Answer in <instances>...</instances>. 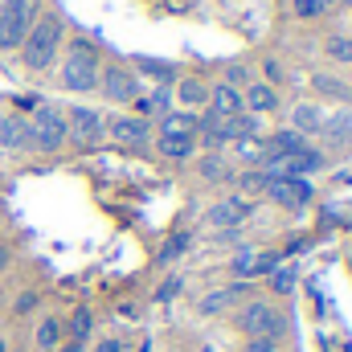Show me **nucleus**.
<instances>
[{"mask_svg": "<svg viewBox=\"0 0 352 352\" xmlns=\"http://www.w3.org/2000/svg\"><path fill=\"white\" fill-rule=\"evenodd\" d=\"M62 45H66V21L58 12H41L29 29V37L21 41L16 58H21V70L25 74H50L62 58Z\"/></svg>", "mask_w": 352, "mask_h": 352, "instance_id": "f257e3e1", "label": "nucleus"}, {"mask_svg": "<svg viewBox=\"0 0 352 352\" xmlns=\"http://www.w3.org/2000/svg\"><path fill=\"white\" fill-rule=\"evenodd\" d=\"M58 87L66 94H94L98 90V70H102V54L90 37H70L62 45L58 58Z\"/></svg>", "mask_w": 352, "mask_h": 352, "instance_id": "f03ea898", "label": "nucleus"}, {"mask_svg": "<svg viewBox=\"0 0 352 352\" xmlns=\"http://www.w3.org/2000/svg\"><path fill=\"white\" fill-rule=\"evenodd\" d=\"M230 320H234V332L246 340V336H283L287 332V311L274 303V299H263V295H254V299H242L234 311H230Z\"/></svg>", "mask_w": 352, "mask_h": 352, "instance_id": "7ed1b4c3", "label": "nucleus"}, {"mask_svg": "<svg viewBox=\"0 0 352 352\" xmlns=\"http://www.w3.org/2000/svg\"><path fill=\"white\" fill-rule=\"evenodd\" d=\"M37 16H41V0H0V54L21 50Z\"/></svg>", "mask_w": 352, "mask_h": 352, "instance_id": "20e7f679", "label": "nucleus"}, {"mask_svg": "<svg viewBox=\"0 0 352 352\" xmlns=\"http://www.w3.org/2000/svg\"><path fill=\"white\" fill-rule=\"evenodd\" d=\"M29 131H33V152H50V156L62 152L66 148V107H58V102L33 107Z\"/></svg>", "mask_w": 352, "mask_h": 352, "instance_id": "39448f33", "label": "nucleus"}, {"mask_svg": "<svg viewBox=\"0 0 352 352\" xmlns=\"http://www.w3.org/2000/svg\"><path fill=\"white\" fill-rule=\"evenodd\" d=\"M102 111L98 107H87V102H74V107H66V144H74V148H98L102 140H107V131H102Z\"/></svg>", "mask_w": 352, "mask_h": 352, "instance_id": "423d86ee", "label": "nucleus"}, {"mask_svg": "<svg viewBox=\"0 0 352 352\" xmlns=\"http://www.w3.org/2000/svg\"><path fill=\"white\" fill-rule=\"evenodd\" d=\"M98 94L111 102V107H131L140 98V74L123 62H102L98 70Z\"/></svg>", "mask_w": 352, "mask_h": 352, "instance_id": "0eeeda50", "label": "nucleus"}, {"mask_svg": "<svg viewBox=\"0 0 352 352\" xmlns=\"http://www.w3.org/2000/svg\"><path fill=\"white\" fill-rule=\"evenodd\" d=\"M102 131H107V140L111 144H119V148H131V152H144V148H152V123L148 119H140V115H127V111H115V115H107L102 119Z\"/></svg>", "mask_w": 352, "mask_h": 352, "instance_id": "6e6552de", "label": "nucleus"}, {"mask_svg": "<svg viewBox=\"0 0 352 352\" xmlns=\"http://www.w3.org/2000/svg\"><path fill=\"white\" fill-rule=\"evenodd\" d=\"M263 197L270 205H278V209H291V213H303L307 205H311V197H316V188H311V180H299V176H283V180H266Z\"/></svg>", "mask_w": 352, "mask_h": 352, "instance_id": "1a4fd4ad", "label": "nucleus"}, {"mask_svg": "<svg viewBox=\"0 0 352 352\" xmlns=\"http://www.w3.org/2000/svg\"><path fill=\"white\" fill-rule=\"evenodd\" d=\"M250 213H254V201L242 197V192H234V197H221L217 205L205 209V226L209 230H242V221Z\"/></svg>", "mask_w": 352, "mask_h": 352, "instance_id": "9d476101", "label": "nucleus"}, {"mask_svg": "<svg viewBox=\"0 0 352 352\" xmlns=\"http://www.w3.org/2000/svg\"><path fill=\"white\" fill-rule=\"evenodd\" d=\"M246 295H254V291H250V283H242V278H238V283H230V287H217V291L197 295V303H192V307H197V316H209V320H213V316L234 311Z\"/></svg>", "mask_w": 352, "mask_h": 352, "instance_id": "9b49d317", "label": "nucleus"}, {"mask_svg": "<svg viewBox=\"0 0 352 352\" xmlns=\"http://www.w3.org/2000/svg\"><path fill=\"white\" fill-rule=\"evenodd\" d=\"M152 148H156L160 160L184 164V160L197 156V135H184V131H156V135H152Z\"/></svg>", "mask_w": 352, "mask_h": 352, "instance_id": "f8f14e48", "label": "nucleus"}, {"mask_svg": "<svg viewBox=\"0 0 352 352\" xmlns=\"http://www.w3.org/2000/svg\"><path fill=\"white\" fill-rule=\"evenodd\" d=\"M90 340H94V311L90 307H74L66 316V340L58 352H87Z\"/></svg>", "mask_w": 352, "mask_h": 352, "instance_id": "ddd939ff", "label": "nucleus"}, {"mask_svg": "<svg viewBox=\"0 0 352 352\" xmlns=\"http://www.w3.org/2000/svg\"><path fill=\"white\" fill-rule=\"evenodd\" d=\"M66 340V316L58 311H45L33 320V349L29 352H58Z\"/></svg>", "mask_w": 352, "mask_h": 352, "instance_id": "4468645a", "label": "nucleus"}, {"mask_svg": "<svg viewBox=\"0 0 352 352\" xmlns=\"http://www.w3.org/2000/svg\"><path fill=\"white\" fill-rule=\"evenodd\" d=\"M209 115L213 119H238V115H246V102H242V90L238 87H226V82H213L209 87Z\"/></svg>", "mask_w": 352, "mask_h": 352, "instance_id": "2eb2a0df", "label": "nucleus"}, {"mask_svg": "<svg viewBox=\"0 0 352 352\" xmlns=\"http://www.w3.org/2000/svg\"><path fill=\"white\" fill-rule=\"evenodd\" d=\"M242 102H246V115H254V119H263V115H274V111L283 107V98H278V87H270V82H250V87L242 90Z\"/></svg>", "mask_w": 352, "mask_h": 352, "instance_id": "dca6fc26", "label": "nucleus"}, {"mask_svg": "<svg viewBox=\"0 0 352 352\" xmlns=\"http://www.w3.org/2000/svg\"><path fill=\"white\" fill-rule=\"evenodd\" d=\"M0 148H8V152H33L29 119H21V115H0Z\"/></svg>", "mask_w": 352, "mask_h": 352, "instance_id": "f3484780", "label": "nucleus"}, {"mask_svg": "<svg viewBox=\"0 0 352 352\" xmlns=\"http://www.w3.org/2000/svg\"><path fill=\"white\" fill-rule=\"evenodd\" d=\"M320 135H324L328 148H349L352 144V111H328Z\"/></svg>", "mask_w": 352, "mask_h": 352, "instance_id": "a211bd4d", "label": "nucleus"}, {"mask_svg": "<svg viewBox=\"0 0 352 352\" xmlns=\"http://www.w3.org/2000/svg\"><path fill=\"white\" fill-rule=\"evenodd\" d=\"M324 107L320 102H295L291 107V131H299V135H320V127H324Z\"/></svg>", "mask_w": 352, "mask_h": 352, "instance_id": "6ab92c4d", "label": "nucleus"}, {"mask_svg": "<svg viewBox=\"0 0 352 352\" xmlns=\"http://www.w3.org/2000/svg\"><path fill=\"white\" fill-rule=\"evenodd\" d=\"M311 90L320 94V98H328V102H352V87L340 78V74H328V70H320V74H311Z\"/></svg>", "mask_w": 352, "mask_h": 352, "instance_id": "aec40b11", "label": "nucleus"}, {"mask_svg": "<svg viewBox=\"0 0 352 352\" xmlns=\"http://www.w3.org/2000/svg\"><path fill=\"white\" fill-rule=\"evenodd\" d=\"M131 111H135L140 119H148V123H152V115L173 111V87H156V90H148V94H140V98L131 102Z\"/></svg>", "mask_w": 352, "mask_h": 352, "instance_id": "412c9836", "label": "nucleus"}, {"mask_svg": "<svg viewBox=\"0 0 352 352\" xmlns=\"http://www.w3.org/2000/svg\"><path fill=\"white\" fill-rule=\"evenodd\" d=\"M173 90H176V98H180L184 111H197V107L209 102V82L205 78H176Z\"/></svg>", "mask_w": 352, "mask_h": 352, "instance_id": "4be33fe9", "label": "nucleus"}, {"mask_svg": "<svg viewBox=\"0 0 352 352\" xmlns=\"http://www.w3.org/2000/svg\"><path fill=\"white\" fill-rule=\"evenodd\" d=\"M131 70H135V74H144V78H156L160 87H173L176 78H180L173 62H160V58H135V62H131Z\"/></svg>", "mask_w": 352, "mask_h": 352, "instance_id": "5701e85b", "label": "nucleus"}, {"mask_svg": "<svg viewBox=\"0 0 352 352\" xmlns=\"http://www.w3.org/2000/svg\"><path fill=\"white\" fill-rule=\"evenodd\" d=\"M152 131H184V135H197V131H201V119H197L192 111H164V115L152 123Z\"/></svg>", "mask_w": 352, "mask_h": 352, "instance_id": "b1692460", "label": "nucleus"}, {"mask_svg": "<svg viewBox=\"0 0 352 352\" xmlns=\"http://www.w3.org/2000/svg\"><path fill=\"white\" fill-rule=\"evenodd\" d=\"M324 58L352 70V33H332V37H324Z\"/></svg>", "mask_w": 352, "mask_h": 352, "instance_id": "393cba45", "label": "nucleus"}, {"mask_svg": "<svg viewBox=\"0 0 352 352\" xmlns=\"http://www.w3.org/2000/svg\"><path fill=\"white\" fill-rule=\"evenodd\" d=\"M197 176H201V180H209V184L230 180V164H226V156H221V152H205V156H201V164H197Z\"/></svg>", "mask_w": 352, "mask_h": 352, "instance_id": "a878e982", "label": "nucleus"}, {"mask_svg": "<svg viewBox=\"0 0 352 352\" xmlns=\"http://www.w3.org/2000/svg\"><path fill=\"white\" fill-rule=\"evenodd\" d=\"M332 4H336V0H291V12H295L299 21H320V16L332 12Z\"/></svg>", "mask_w": 352, "mask_h": 352, "instance_id": "bb28decb", "label": "nucleus"}, {"mask_svg": "<svg viewBox=\"0 0 352 352\" xmlns=\"http://www.w3.org/2000/svg\"><path fill=\"white\" fill-rule=\"evenodd\" d=\"M238 352H283V336H246Z\"/></svg>", "mask_w": 352, "mask_h": 352, "instance_id": "cd10ccee", "label": "nucleus"}, {"mask_svg": "<svg viewBox=\"0 0 352 352\" xmlns=\"http://www.w3.org/2000/svg\"><path fill=\"white\" fill-rule=\"evenodd\" d=\"M37 303H41V291H37V287H25V291L16 295V303H12V316H29Z\"/></svg>", "mask_w": 352, "mask_h": 352, "instance_id": "c85d7f7f", "label": "nucleus"}, {"mask_svg": "<svg viewBox=\"0 0 352 352\" xmlns=\"http://www.w3.org/2000/svg\"><path fill=\"white\" fill-rule=\"evenodd\" d=\"M291 287H295V274H291V270H278V274H270V291H278V295H291Z\"/></svg>", "mask_w": 352, "mask_h": 352, "instance_id": "c756f323", "label": "nucleus"}, {"mask_svg": "<svg viewBox=\"0 0 352 352\" xmlns=\"http://www.w3.org/2000/svg\"><path fill=\"white\" fill-rule=\"evenodd\" d=\"M94 352H127V340L123 336H107V340H98Z\"/></svg>", "mask_w": 352, "mask_h": 352, "instance_id": "7c9ffc66", "label": "nucleus"}, {"mask_svg": "<svg viewBox=\"0 0 352 352\" xmlns=\"http://www.w3.org/2000/svg\"><path fill=\"white\" fill-rule=\"evenodd\" d=\"M263 74H266L263 82H270V87H278V82H283V66H278V62H266Z\"/></svg>", "mask_w": 352, "mask_h": 352, "instance_id": "2f4dec72", "label": "nucleus"}, {"mask_svg": "<svg viewBox=\"0 0 352 352\" xmlns=\"http://www.w3.org/2000/svg\"><path fill=\"white\" fill-rule=\"evenodd\" d=\"M180 287H184L180 278H168V283L160 287V295H156V299H173V295H180Z\"/></svg>", "mask_w": 352, "mask_h": 352, "instance_id": "473e14b6", "label": "nucleus"}, {"mask_svg": "<svg viewBox=\"0 0 352 352\" xmlns=\"http://www.w3.org/2000/svg\"><path fill=\"white\" fill-rule=\"evenodd\" d=\"M8 263H12V250H8V246H0V274L8 270Z\"/></svg>", "mask_w": 352, "mask_h": 352, "instance_id": "72a5a7b5", "label": "nucleus"}, {"mask_svg": "<svg viewBox=\"0 0 352 352\" xmlns=\"http://www.w3.org/2000/svg\"><path fill=\"white\" fill-rule=\"evenodd\" d=\"M0 352H12V349H8V340H4V336H0Z\"/></svg>", "mask_w": 352, "mask_h": 352, "instance_id": "f704fd0d", "label": "nucleus"}, {"mask_svg": "<svg viewBox=\"0 0 352 352\" xmlns=\"http://www.w3.org/2000/svg\"><path fill=\"white\" fill-rule=\"evenodd\" d=\"M135 352H152V344H148V340H144V344H140V349H135Z\"/></svg>", "mask_w": 352, "mask_h": 352, "instance_id": "c9c22d12", "label": "nucleus"}, {"mask_svg": "<svg viewBox=\"0 0 352 352\" xmlns=\"http://www.w3.org/2000/svg\"><path fill=\"white\" fill-rule=\"evenodd\" d=\"M197 352H217V349H209V344H201V349H197Z\"/></svg>", "mask_w": 352, "mask_h": 352, "instance_id": "e433bc0d", "label": "nucleus"}, {"mask_svg": "<svg viewBox=\"0 0 352 352\" xmlns=\"http://www.w3.org/2000/svg\"><path fill=\"white\" fill-rule=\"evenodd\" d=\"M344 82H349V87H352V70H349V78H344Z\"/></svg>", "mask_w": 352, "mask_h": 352, "instance_id": "4c0bfd02", "label": "nucleus"}, {"mask_svg": "<svg viewBox=\"0 0 352 352\" xmlns=\"http://www.w3.org/2000/svg\"><path fill=\"white\" fill-rule=\"evenodd\" d=\"M349 258H352V238H349Z\"/></svg>", "mask_w": 352, "mask_h": 352, "instance_id": "58836bf2", "label": "nucleus"}, {"mask_svg": "<svg viewBox=\"0 0 352 352\" xmlns=\"http://www.w3.org/2000/svg\"><path fill=\"white\" fill-rule=\"evenodd\" d=\"M340 4H349V8H352V0H340Z\"/></svg>", "mask_w": 352, "mask_h": 352, "instance_id": "ea45409f", "label": "nucleus"}, {"mask_svg": "<svg viewBox=\"0 0 352 352\" xmlns=\"http://www.w3.org/2000/svg\"><path fill=\"white\" fill-rule=\"evenodd\" d=\"M16 352H29V349H16Z\"/></svg>", "mask_w": 352, "mask_h": 352, "instance_id": "a19ab883", "label": "nucleus"}]
</instances>
